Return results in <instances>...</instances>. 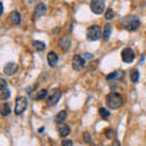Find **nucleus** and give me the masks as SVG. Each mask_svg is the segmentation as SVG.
Here are the masks:
<instances>
[{"label": "nucleus", "instance_id": "nucleus-32", "mask_svg": "<svg viewBox=\"0 0 146 146\" xmlns=\"http://www.w3.org/2000/svg\"><path fill=\"white\" fill-rule=\"evenodd\" d=\"M28 1H29V3H31V4H33V3H34V1H35V0H28Z\"/></svg>", "mask_w": 146, "mask_h": 146}, {"label": "nucleus", "instance_id": "nucleus-11", "mask_svg": "<svg viewBox=\"0 0 146 146\" xmlns=\"http://www.w3.org/2000/svg\"><path fill=\"white\" fill-rule=\"evenodd\" d=\"M9 21H10V23L13 26L21 25V13L18 11H12L10 13V16H9Z\"/></svg>", "mask_w": 146, "mask_h": 146}, {"label": "nucleus", "instance_id": "nucleus-20", "mask_svg": "<svg viewBox=\"0 0 146 146\" xmlns=\"http://www.w3.org/2000/svg\"><path fill=\"white\" fill-rule=\"evenodd\" d=\"M33 46L35 48V50H38V51H43L45 49V44L43 42H39V40H35V42H33Z\"/></svg>", "mask_w": 146, "mask_h": 146}, {"label": "nucleus", "instance_id": "nucleus-29", "mask_svg": "<svg viewBox=\"0 0 146 146\" xmlns=\"http://www.w3.org/2000/svg\"><path fill=\"white\" fill-rule=\"evenodd\" d=\"M84 57H85V58H93L94 56H93V55H91V54H88V52H85V54H84Z\"/></svg>", "mask_w": 146, "mask_h": 146}, {"label": "nucleus", "instance_id": "nucleus-3", "mask_svg": "<svg viewBox=\"0 0 146 146\" xmlns=\"http://www.w3.org/2000/svg\"><path fill=\"white\" fill-rule=\"evenodd\" d=\"M104 32L101 31L99 26H90L88 31H86V39L90 40V42H95V40H99L100 38H102Z\"/></svg>", "mask_w": 146, "mask_h": 146}, {"label": "nucleus", "instance_id": "nucleus-15", "mask_svg": "<svg viewBox=\"0 0 146 146\" xmlns=\"http://www.w3.org/2000/svg\"><path fill=\"white\" fill-rule=\"evenodd\" d=\"M123 77V72L122 71H116V72H112V73H110V74L106 77V79L107 80H117V79H119Z\"/></svg>", "mask_w": 146, "mask_h": 146}, {"label": "nucleus", "instance_id": "nucleus-19", "mask_svg": "<svg viewBox=\"0 0 146 146\" xmlns=\"http://www.w3.org/2000/svg\"><path fill=\"white\" fill-rule=\"evenodd\" d=\"M11 113V107H10V105H9L7 102H5V104H3V106H1V115L4 116V117H6V116H9Z\"/></svg>", "mask_w": 146, "mask_h": 146}, {"label": "nucleus", "instance_id": "nucleus-13", "mask_svg": "<svg viewBox=\"0 0 146 146\" xmlns=\"http://www.w3.org/2000/svg\"><path fill=\"white\" fill-rule=\"evenodd\" d=\"M46 58H48V63H49L50 67H55L56 66V63L58 62V56H57V54L55 51H50L48 54Z\"/></svg>", "mask_w": 146, "mask_h": 146}, {"label": "nucleus", "instance_id": "nucleus-14", "mask_svg": "<svg viewBox=\"0 0 146 146\" xmlns=\"http://www.w3.org/2000/svg\"><path fill=\"white\" fill-rule=\"evenodd\" d=\"M58 46H60L63 51H67L68 49L71 48V39L68 36H63L58 40Z\"/></svg>", "mask_w": 146, "mask_h": 146}, {"label": "nucleus", "instance_id": "nucleus-25", "mask_svg": "<svg viewBox=\"0 0 146 146\" xmlns=\"http://www.w3.org/2000/svg\"><path fill=\"white\" fill-rule=\"evenodd\" d=\"M0 85H1V86H0V90H1V89H6V88H7L6 80L4 79V78H0Z\"/></svg>", "mask_w": 146, "mask_h": 146}, {"label": "nucleus", "instance_id": "nucleus-18", "mask_svg": "<svg viewBox=\"0 0 146 146\" xmlns=\"http://www.w3.org/2000/svg\"><path fill=\"white\" fill-rule=\"evenodd\" d=\"M66 117H67V112L65 111V110H62V111H60L57 113V116H56V123L57 124H60V123H63L66 119Z\"/></svg>", "mask_w": 146, "mask_h": 146}, {"label": "nucleus", "instance_id": "nucleus-28", "mask_svg": "<svg viewBox=\"0 0 146 146\" xmlns=\"http://www.w3.org/2000/svg\"><path fill=\"white\" fill-rule=\"evenodd\" d=\"M84 143H90V135L88 133H84Z\"/></svg>", "mask_w": 146, "mask_h": 146}, {"label": "nucleus", "instance_id": "nucleus-27", "mask_svg": "<svg viewBox=\"0 0 146 146\" xmlns=\"http://www.w3.org/2000/svg\"><path fill=\"white\" fill-rule=\"evenodd\" d=\"M105 134H106V136H107V138H110V139L113 138V130H112V129L106 130V133H105Z\"/></svg>", "mask_w": 146, "mask_h": 146}, {"label": "nucleus", "instance_id": "nucleus-6", "mask_svg": "<svg viewBox=\"0 0 146 146\" xmlns=\"http://www.w3.org/2000/svg\"><path fill=\"white\" fill-rule=\"evenodd\" d=\"M135 58V52L131 48H125L122 51V60L125 63H131Z\"/></svg>", "mask_w": 146, "mask_h": 146}, {"label": "nucleus", "instance_id": "nucleus-16", "mask_svg": "<svg viewBox=\"0 0 146 146\" xmlns=\"http://www.w3.org/2000/svg\"><path fill=\"white\" fill-rule=\"evenodd\" d=\"M111 33H112V26L107 23L106 26H105V28H104L102 38H104L105 40H108V39H110V36H111Z\"/></svg>", "mask_w": 146, "mask_h": 146}, {"label": "nucleus", "instance_id": "nucleus-12", "mask_svg": "<svg viewBox=\"0 0 146 146\" xmlns=\"http://www.w3.org/2000/svg\"><path fill=\"white\" fill-rule=\"evenodd\" d=\"M57 131L61 138H66V136L71 133V128L66 124H63V123H60V124L57 125Z\"/></svg>", "mask_w": 146, "mask_h": 146}, {"label": "nucleus", "instance_id": "nucleus-30", "mask_svg": "<svg viewBox=\"0 0 146 146\" xmlns=\"http://www.w3.org/2000/svg\"><path fill=\"white\" fill-rule=\"evenodd\" d=\"M113 146H121V145H119V141L115 140V141H113Z\"/></svg>", "mask_w": 146, "mask_h": 146}, {"label": "nucleus", "instance_id": "nucleus-2", "mask_svg": "<svg viewBox=\"0 0 146 146\" xmlns=\"http://www.w3.org/2000/svg\"><path fill=\"white\" fill-rule=\"evenodd\" d=\"M122 22L124 23V26H125V28H127V31H129V32H134V31H136L140 27V21H139V18L136 17V16H134V15H130V16H127V17H124L122 20Z\"/></svg>", "mask_w": 146, "mask_h": 146}, {"label": "nucleus", "instance_id": "nucleus-4", "mask_svg": "<svg viewBox=\"0 0 146 146\" xmlns=\"http://www.w3.org/2000/svg\"><path fill=\"white\" fill-rule=\"evenodd\" d=\"M27 106H28V100L25 96H18L16 99V104H15V113L16 115H22L25 111Z\"/></svg>", "mask_w": 146, "mask_h": 146}, {"label": "nucleus", "instance_id": "nucleus-31", "mask_svg": "<svg viewBox=\"0 0 146 146\" xmlns=\"http://www.w3.org/2000/svg\"><path fill=\"white\" fill-rule=\"evenodd\" d=\"M38 131H39V133H43V131H44V127H42L40 129H38Z\"/></svg>", "mask_w": 146, "mask_h": 146}, {"label": "nucleus", "instance_id": "nucleus-1", "mask_svg": "<svg viewBox=\"0 0 146 146\" xmlns=\"http://www.w3.org/2000/svg\"><path fill=\"white\" fill-rule=\"evenodd\" d=\"M106 104H107V107L112 110H117L122 107V105H123L122 95L118 93H110L106 98Z\"/></svg>", "mask_w": 146, "mask_h": 146}, {"label": "nucleus", "instance_id": "nucleus-5", "mask_svg": "<svg viewBox=\"0 0 146 146\" xmlns=\"http://www.w3.org/2000/svg\"><path fill=\"white\" fill-rule=\"evenodd\" d=\"M90 9L94 13L100 15V13H102L104 10H105V1L104 0H91Z\"/></svg>", "mask_w": 146, "mask_h": 146}, {"label": "nucleus", "instance_id": "nucleus-17", "mask_svg": "<svg viewBox=\"0 0 146 146\" xmlns=\"http://www.w3.org/2000/svg\"><path fill=\"white\" fill-rule=\"evenodd\" d=\"M10 96H11V91H10V89H1L0 90V100H3V101H5V100H7V99H10Z\"/></svg>", "mask_w": 146, "mask_h": 146}, {"label": "nucleus", "instance_id": "nucleus-8", "mask_svg": "<svg viewBox=\"0 0 146 146\" xmlns=\"http://www.w3.org/2000/svg\"><path fill=\"white\" fill-rule=\"evenodd\" d=\"M61 95L62 93L60 90H55L54 93H51L49 95V98H48V106H54V105H56L58 102V100L61 99Z\"/></svg>", "mask_w": 146, "mask_h": 146}, {"label": "nucleus", "instance_id": "nucleus-24", "mask_svg": "<svg viewBox=\"0 0 146 146\" xmlns=\"http://www.w3.org/2000/svg\"><path fill=\"white\" fill-rule=\"evenodd\" d=\"M115 17V12H113L112 9H107L106 13H105V18L106 20H112V18Z\"/></svg>", "mask_w": 146, "mask_h": 146}, {"label": "nucleus", "instance_id": "nucleus-21", "mask_svg": "<svg viewBox=\"0 0 146 146\" xmlns=\"http://www.w3.org/2000/svg\"><path fill=\"white\" fill-rule=\"evenodd\" d=\"M139 71L138 70H133L130 73V80L133 82V83H136V82L139 80Z\"/></svg>", "mask_w": 146, "mask_h": 146}, {"label": "nucleus", "instance_id": "nucleus-10", "mask_svg": "<svg viewBox=\"0 0 146 146\" xmlns=\"http://www.w3.org/2000/svg\"><path fill=\"white\" fill-rule=\"evenodd\" d=\"M45 13H46V5H45L44 3H39L34 9V16L40 18V17H43Z\"/></svg>", "mask_w": 146, "mask_h": 146}, {"label": "nucleus", "instance_id": "nucleus-7", "mask_svg": "<svg viewBox=\"0 0 146 146\" xmlns=\"http://www.w3.org/2000/svg\"><path fill=\"white\" fill-rule=\"evenodd\" d=\"M85 66V60L79 55H74L72 60V67L74 71H82Z\"/></svg>", "mask_w": 146, "mask_h": 146}, {"label": "nucleus", "instance_id": "nucleus-23", "mask_svg": "<svg viewBox=\"0 0 146 146\" xmlns=\"http://www.w3.org/2000/svg\"><path fill=\"white\" fill-rule=\"evenodd\" d=\"M48 95H49L48 90H46V89H42V90H40L39 93H38V95H36V99H38V100H44L45 98L48 96Z\"/></svg>", "mask_w": 146, "mask_h": 146}, {"label": "nucleus", "instance_id": "nucleus-22", "mask_svg": "<svg viewBox=\"0 0 146 146\" xmlns=\"http://www.w3.org/2000/svg\"><path fill=\"white\" fill-rule=\"evenodd\" d=\"M99 113H100V116H101L102 119H107V118L110 117V112L107 111V108H105V107H101L99 110Z\"/></svg>", "mask_w": 146, "mask_h": 146}, {"label": "nucleus", "instance_id": "nucleus-26", "mask_svg": "<svg viewBox=\"0 0 146 146\" xmlns=\"http://www.w3.org/2000/svg\"><path fill=\"white\" fill-rule=\"evenodd\" d=\"M62 146H73V141L72 140H63L62 141Z\"/></svg>", "mask_w": 146, "mask_h": 146}, {"label": "nucleus", "instance_id": "nucleus-9", "mask_svg": "<svg viewBox=\"0 0 146 146\" xmlns=\"http://www.w3.org/2000/svg\"><path fill=\"white\" fill-rule=\"evenodd\" d=\"M18 71V65L15 62H9L7 65L4 67V73L6 76H13Z\"/></svg>", "mask_w": 146, "mask_h": 146}]
</instances>
